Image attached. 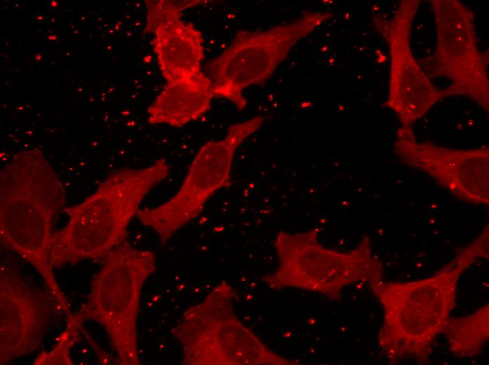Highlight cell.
<instances>
[{"label":"cell","instance_id":"cell-1","mask_svg":"<svg viewBox=\"0 0 489 365\" xmlns=\"http://www.w3.org/2000/svg\"><path fill=\"white\" fill-rule=\"evenodd\" d=\"M65 204L64 185L39 149L16 152L1 171V242L36 269L67 316L70 305L49 262L53 222Z\"/></svg>","mask_w":489,"mask_h":365},{"label":"cell","instance_id":"cell-2","mask_svg":"<svg viewBox=\"0 0 489 365\" xmlns=\"http://www.w3.org/2000/svg\"><path fill=\"white\" fill-rule=\"evenodd\" d=\"M163 158L148 166L110 174L82 202L66 207V225L54 231L49 249L53 267L103 259L124 241L127 229L145 197L169 174Z\"/></svg>","mask_w":489,"mask_h":365},{"label":"cell","instance_id":"cell-3","mask_svg":"<svg viewBox=\"0 0 489 365\" xmlns=\"http://www.w3.org/2000/svg\"><path fill=\"white\" fill-rule=\"evenodd\" d=\"M471 265L457 253L431 277L369 285L384 312L378 344L391 364L405 359L429 361L433 343L455 306L460 277Z\"/></svg>","mask_w":489,"mask_h":365},{"label":"cell","instance_id":"cell-4","mask_svg":"<svg viewBox=\"0 0 489 365\" xmlns=\"http://www.w3.org/2000/svg\"><path fill=\"white\" fill-rule=\"evenodd\" d=\"M318 236L315 227L298 233L279 232L274 241L278 267L262 281L273 289L296 288L339 300L350 284L383 280L382 263L373 253L368 237L352 250L339 252L323 246Z\"/></svg>","mask_w":489,"mask_h":365},{"label":"cell","instance_id":"cell-5","mask_svg":"<svg viewBox=\"0 0 489 365\" xmlns=\"http://www.w3.org/2000/svg\"><path fill=\"white\" fill-rule=\"evenodd\" d=\"M235 293L225 281L189 307L172 334L183 365L295 364L269 348L236 315Z\"/></svg>","mask_w":489,"mask_h":365},{"label":"cell","instance_id":"cell-6","mask_svg":"<svg viewBox=\"0 0 489 365\" xmlns=\"http://www.w3.org/2000/svg\"><path fill=\"white\" fill-rule=\"evenodd\" d=\"M88 300L74 314L81 323L93 320L105 331L117 364L138 365L137 320L143 286L156 270L155 254L126 240L103 259Z\"/></svg>","mask_w":489,"mask_h":365},{"label":"cell","instance_id":"cell-7","mask_svg":"<svg viewBox=\"0 0 489 365\" xmlns=\"http://www.w3.org/2000/svg\"><path fill=\"white\" fill-rule=\"evenodd\" d=\"M332 17L329 13L310 11L264 30L239 31L229 46L206 66L214 97L244 109L243 91L265 83L298 41Z\"/></svg>","mask_w":489,"mask_h":365},{"label":"cell","instance_id":"cell-8","mask_svg":"<svg viewBox=\"0 0 489 365\" xmlns=\"http://www.w3.org/2000/svg\"><path fill=\"white\" fill-rule=\"evenodd\" d=\"M263 121L264 117L259 115L230 125L222 139L205 143L177 192L157 206L140 209L136 214L140 223L152 229L165 244L202 212L216 192L231 185L232 164L237 148L260 128Z\"/></svg>","mask_w":489,"mask_h":365},{"label":"cell","instance_id":"cell-9","mask_svg":"<svg viewBox=\"0 0 489 365\" xmlns=\"http://www.w3.org/2000/svg\"><path fill=\"white\" fill-rule=\"evenodd\" d=\"M430 3L436 18L437 45L434 54L423 61L425 73L449 79V95L468 96L488 110V56L478 50L473 13L455 0Z\"/></svg>","mask_w":489,"mask_h":365},{"label":"cell","instance_id":"cell-10","mask_svg":"<svg viewBox=\"0 0 489 365\" xmlns=\"http://www.w3.org/2000/svg\"><path fill=\"white\" fill-rule=\"evenodd\" d=\"M419 1H402L389 20L375 16L377 29L387 41L391 55L389 93L384 104L393 110L402 126L411 127L441 98L445 90L437 89L415 60L410 46L411 27Z\"/></svg>","mask_w":489,"mask_h":365},{"label":"cell","instance_id":"cell-11","mask_svg":"<svg viewBox=\"0 0 489 365\" xmlns=\"http://www.w3.org/2000/svg\"><path fill=\"white\" fill-rule=\"evenodd\" d=\"M394 150L403 164L423 171L464 201L489 204L488 148L456 150L418 142L411 127L396 132Z\"/></svg>","mask_w":489,"mask_h":365},{"label":"cell","instance_id":"cell-12","mask_svg":"<svg viewBox=\"0 0 489 365\" xmlns=\"http://www.w3.org/2000/svg\"><path fill=\"white\" fill-rule=\"evenodd\" d=\"M62 310L49 291L37 289L13 266L0 267V364L33 352L56 313Z\"/></svg>","mask_w":489,"mask_h":365},{"label":"cell","instance_id":"cell-13","mask_svg":"<svg viewBox=\"0 0 489 365\" xmlns=\"http://www.w3.org/2000/svg\"><path fill=\"white\" fill-rule=\"evenodd\" d=\"M215 98L203 72L167 82L148 109V122L181 127L204 115Z\"/></svg>","mask_w":489,"mask_h":365},{"label":"cell","instance_id":"cell-14","mask_svg":"<svg viewBox=\"0 0 489 365\" xmlns=\"http://www.w3.org/2000/svg\"><path fill=\"white\" fill-rule=\"evenodd\" d=\"M153 34V49L167 82L201 72L203 38L193 24L180 19L160 27Z\"/></svg>","mask_w":489,"mask_h":365},{"label":"cell","instance_id":"cell-15","mask_svg":"<svg viewBox=\"0 0 489 365\" xmlns=\"http://www.w3.org/2000/svg\"><path fill=\"white\" fill-rule=\"evenodd\" d=\"M442 334L452 353L461 358L479 355L489 339V305L459 317H450Z\"/></svg>","mask_w":489,"mask_h":365},{"label":"cell","instance_id":"cell-16","mask_svg":"<svg viewBox=\"0 0 489 365\" xmlns=\"http://www.w3.org/2000/svg\"><path fill=\"white\" fill-rule=\"evenodd\" d=\"M147 16L144 31L154 34L158 29L181 19L184 11L207 3L203 0H145Z\"/></svg>","mask_w":489,"mask_h":365},{"label":"cell","instance_id":"cell-17","mask_svg":"<svg viewBox=\"0 0 489 365\" xmlns=\"http://www.w3.org/2000/svg\"><path fill=\"white\" fill-rule=\"evenodd\" d=\"M82 325L74 314L67 317L65 329L59 336L57 343L51 350L41 352L34 364H73L70 350L80 340L79 331Z\"/></svg>","mask_w":489,"mask_h":365}]
</instances>
